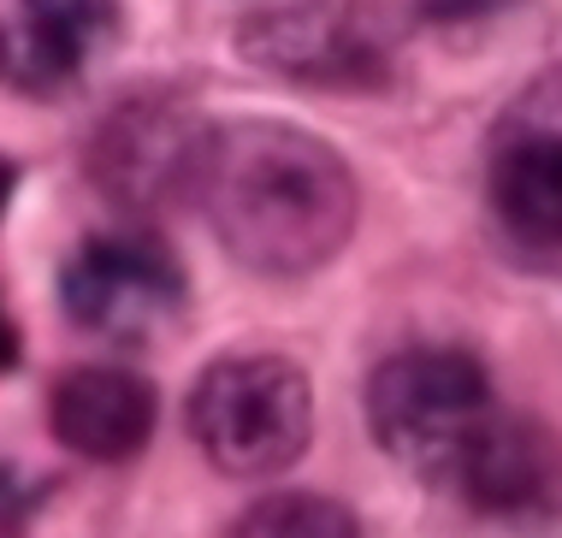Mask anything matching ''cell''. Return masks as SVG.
<instances>
[{"label": "cell", "instance_id": "277c9868", "mask_svg": "<svg viewBox=\"0 0 562 538\" xmlns=\"http://www.w3.org/2000/svg\"><path fill=\"white\" fill-rule=\"evenodd\" d=\"M485 195L509 243L562 255V71L527 83L504 107L485 154Z\"/></svg>", "mask_w": 562, "mask_h": 538}, {"label": "cell", "instance_id": "6da1fadb", "mask_svg": "<svg viewBox=\"0 0 562 538\" xmlns=\"http://www.w3.org/2000/svg\"><path fill=\"white\" fill-rule=\"evenodd\" d=\"M195 202L207 208V225L225 249L267 279L326 267L349 243L361 213L344 154L272 119L207 131Z\"/></svg>", "mask_w": 562, "mask_h": 538}, {"label": "cell", "instance_id": "5b68a950", "mask_svg": "<svg viewBox=\"0 0 562 538\" xmlns=\"http://www.w3.org/2000/svg\"><path fill=\"white\" fill-rule=\"evenodd\" d=\"M59 302L83 332L113 344H143L184 307V267L172 249L136 231L89 237L59 272Z\"/></svg>", "mask_w": 562, "mask_h": 538}, {"label": "cell", "instance_id": "7c38bea8", "mask_svg": "<svg viewBox=\"0 0 562 538\" xmlns=\"http://www.w3.org/2000/svg\"><path fill=\"white\" fill-rule=\"evenodd\" d=\"M497 0H427L432 19H474V12H492Z\"/></svg>", "mask_w": 562, "mask_h": 538}, {"label": "cell", "instance_id": "7a4b0ae2", "mask_svg": "<svg viewBox=\"0 0 562 538\" xmlns=\"http://www.w3.org/2000/svg\"><path fill=\"white\" fill-rule=\"evenodd\" d=\"M492 408L497 396L485 367L456 344L397 349L368 379L373 438L385 444V456H397L403 468L427 473V480H450L456 456L492 421Z\"/></svg>", "mask_w": 562, "mask_h": 538}, {"label": "cell", "instance_id": "ba28073f", "mask_svg": "<svg viewBox=\"0 0 562 538\" xmlns=\"http://www.w3.org/2000/svg\"><path fill=\"white\" fill-rule=\"evenodd\" d=\"M119 36V0H12L0 12V83L19 96H66Z\"/></svg>", "mask_w": 562, "mask_h": 538}, {"label": "cell", "instance_id": "52a82bcc", "mask_svg": "<svg viewBox=\"0 0 562 538\" xmlns=\"http://www.w3.org/2000/svg\"><path fill=\"white\" fill-rule=\"evenodd\" d=\"M445 485L462 491V503H474L480 515L533 520L557 509L562 497V444L533 414L492 408V421L468 438V450L456 456Z\"/></svg>", "mask_w": 562, "mask_h": 538}, {"label": "cell", "instance_id": "3957f363", "mask_svg": "<svg viewBox=\"0 0 562 538\" xmlns=\"http://www.w3.org/2000/svg\"><path fill=\"white\" fill-rule=\"evenodd\" d=\"M190 438L220 473L267 480L314 438V391L284 356H225L190 391Z\"/></svg>", "mask_w": 562, "mask_h": 538}, {"label": "cell", "instance_id": "9c48e42d", "mask_svg": "<svg viewBox=\"0 0 562 538\" xmlns=\"http://www.w3.org/2000/svg\"><path fill=\"white\" fill-rule=\"evenodd\" d=\"M249 54L296 77H368L379 66V24L356 0H296L249 24Z\"/></svg>", "mask_w": 562, "mask_h": 538}, {"label": "cell", "instance_id": "5bb4252c", "mask_svg": "<svg viewBox=\"0 0 562 538\" xmlns=\"http://www.w3.org/2000/svg\"><path fill=\"white\" fill-rule=\"evenodd\" d=\"M12 183H19V172H12V160H0V208L12 202Z\"/></svg>", "mask_w": 562, "mask_h": 538}, {"label": "cell", "instance_id": "8fae6325", "mask_svg": "<svg viewBox=\"0 0 562 538\" xmlns=\"http://www.w3.org/2000/svg\"><path fill=\"white\" fill-rule=\"evenodd\" d=\"M232 538H368V533H361V520L331 497H314V491H272L255 509H243Z\"/></svg>", "mask_w": 562, "mask_h": 538}, {"label": "cell", "instance_id": "8992f818", "mask_svg": "<svg viewBox=\"0 0 562 538\" xmlns=\"http://www.w3.org/2000/svg\"><path fill=\"white\" fill-rule=\"evenodd\" d=\"M207 131L178 101H131L95 131V183L119 208H166L195 195Z\"/></svg>", "mask_w": 562, "mask_h": 538}, {"label": "cell", "instance_id": "4fadbf2b", "mask_svg": "<svg viewBox=\"0 0 562 538\" xmlns=\"http://www.w3.org/2000/svg\"><path fill=\"white\" fill-rule=\"evenodd\" d=\"M12 361H19V326H12L7 307H0V373H7Z\"/></svg>", "mask_w": 562, "mask_h": 538}, {"label": "cell", "instance_id": "30bf717a", "mask_svg": "<svg viewBox=\"0 0 562 538\" xmlns=\"http://www.w3.org/2000/svg\"><path fill=\"white\" fill-rule=\"evenodd\" d=\"M54 438L66 450H78L83 461H131L155 438L160 403L155 384L131 367H78L54 384L48 403Z\"/></svg>", "mask_w": 562, "mask_h": 538}]
</instances>
